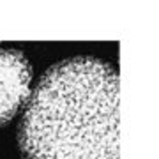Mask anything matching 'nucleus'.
<instances>
[{
    "instance_id": "nucleus-2",
    "label": "nucleus",
    "mask_w": 159,
    "mask_h": 159,
    "mask_svg": "<svg viewBox=\"0 0 159 159\" xmlns=\"http://www.w3.org/2000/svg\"><path fill=\"white\" fill-rule=\"evenodd\" d=\"M32 66L18 50H0V127L27 106L32 87Z\"/></svg>"
},
{
    "instance_id": "nucleus-1",
    "label": "nucleus",
    "mask_w": 159,
    "mask_h": 159,
    "mask_svg": "<svg viewBox=\"0 0 159 159\" xmlns=\"http://www.w3.org/2000/svg\"><path fill=\"white\" fill-rule=\"evenodd\" d=\"M23 159H119V73L94 57L46 71L18 127Z\"/></svg>"
}]
</instances>
